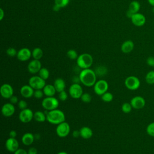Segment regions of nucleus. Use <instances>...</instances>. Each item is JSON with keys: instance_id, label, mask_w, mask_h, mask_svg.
Wrapping results in <instances>:
<instances>
[{"instance_id": "f257e3e1", "label": "nucleus", "mask_w": 154, "mask_h": 154, "mask_svg": "<svg viewBox=\"0 0 154 154\" xmlns=\"http://www.w3.org/2000/svg\"><path fill=\"white\" fill-rule=\"evenodd\" d=\"M80 82L86 87L94 86L96 82V73L90 68L82 69L79 75Z\"/></svg>"}, {"instance_id": "f03ea898", "label": "nucleus", "mask_w": 154, "mask_h": 154, "mask_svg": "<svg viewBox=\"0 0 154 154\" xmlns=\"http://www.w3.org/2000/svg\"><path fill=\"white\" fill-rule=\"evenodd\" d=\"M65 114L61 110L55 109L46 113V120L51 124L57 125L65 122Z\"/></svg>"}, {"instance_id": "7ed1b4c3", "label": "nucleus", "mask_w": 154, "mask_h": 154, "mask_svg": "<svg viewBox=\"0 0 154 154\" xmlns=\"http://www.w3.org/2000/svg\"><path fill=\"white\" fill-rule=\"evenodd\" d=\"M93 62L92 56L87 53H84L78 56L76 59V63L78 67L82 69H88L91 67Z\"/></svg>"}, {"instance_id": "20e7f679", "label": "nucleus", "mask_w": 154, "mask_h": 154, "mask_svg": "<svg viewBox=\"0 0 154 154\" xmlns=\"http://www.w3.org/2000/svg\"><path fill=\"white\" fill-rule=\"evenodd\" d=\"M42 106L48 111L54 110L57 109L59 106V101L54 96L46 97L43 99L42 102Z\"/></svg>"}, {"instance_id": "39448f33", "label": "nucleus", "mask_w": 154, "mask_h": 154, "mask_svg": "<svg viewBox=\"0 0 154 154\" xmlns=\"http://www.w3.org/2000/svg\"><path fill=\"white\" fill-rule=\"evenodd\" d=\"M28 83L34 90H43L46 85L45 80L39 76H32L29 79Z\"/></svg>"}, {"instance_id": "423d86ee", "label": "nucleus", "mask_w": 154, "mask_h": 154, "mask_svg": "<svg viewBox=\"0 0 154 154\" xmlns=\"http://www.w3.org/2000/svg\"><path fill=\"white\" fill-rule=\"evenodd\" d=\"M126 87L130 90H136L140 86V79L135 76H129L125 81Z\"/></svg>"}, {"instance_id": "0eeeda50", "label": "nucleus", "mask_w": 154, "mask_h": 154, "mask_svg": "<svg viewBox=\"0 0 154 154\" xmlns=\"http://www.w3.org/2000/svg\"><path fill=\"white\" fill-rule=\"evenodd\" d=\"M108 89V84L105 80L103 79H100L96 81L93 86V90L94 93L99 96H101L103 93L106 92Z\"/></svg>"}, {"instance_id": "6e6552de", "label": "nucleus", "mask_w": 154, "mask_h": 154, "mask_svg": "<svg viewBox=\"0 0 154 154\" xmlns=\"http://www.w3.org/2000/svg\"><path fill=\"white\" fill-rule=\"evenodd\" d=\"M70 131V127L67 122H63L58 124L56 128V133L60 137L64 138L67 137Z\"/></svg>"}, {"instance_id": "1a4fd4ad", "label": "nucleus", "mask_w": 154, "mask_h": 154, "mask_svg": "<svg viewBox=\"0 0 154 154\" xmlns=\"http://www.w3.org/2000/svg\"><path fill=\"white\" fill-rule=\"evenodd\" d=\"M69 93L73 99H79L83 94L82 88L78 83H73L69 88Z\"/></svg>"}, {"instance_id": "9d476101", "label": "nucleus", "mask_w": 154, "mask_h": 154, "mask_svg": "<svg viewBox=\"0 0 154 154\" xmlns=\"http://www.w3.org/2000/svg\"><path fill=\"white\" fill-rule=\"evenodd\" d=\"M19 119L22 123H29L32 119H34V113L31 109L27 108L25 109L21 110L19 114Z\"/></svg>"}, {"instance_id": "9b49d317", "label": "nucleus", "mask_w": 154, "mask_h": 154, "mask_svg": "<svg viewBox=\"0 0 154 154\" xmlns=\"http://www.w3.org/2000/svg\"><path fill=\"white\" fill-rule=\"evenodd\" d=\"M0 94L5 99H10L13 95V88L8 84H4L1 86Z\"/></svg>"}, {"instance_id": "f8f14e48", "label": "nucleus", "mask_w": 154, "mask_h": 154, "mask_svg": "<svg viewBox=\"0 0 154 154\" xmlns=\"http://www.w3.org/2000/svg\"><path fill=\"white\" fill-rule=\"evenodd\" d=\"M132 23L137 26H143L146 23V17L141 13H137L132 14L131 18Z\"/></svg>"}, {"instance_id": "ddd939ff", "label": "nucleus", "mask_w": 154, "mask_h": 154, "mask_svg": "<svg viewBox=\"0 0 154 154\" xmlns=\"http://www.w3.org/2000/svg\"><path fill=\"white\" fill-rule=\"evenodd\" d=\"M130 103L132 108L135 109H142L146 105L145 99L140 96H137L132 97Z\"/></svg>"}, {"instance_id": "4468645a", "label": "nucleus", "mask_w": 154, "mask_h": 154, "mask_svg": "<svg viewBox=\"0 0 154 154\" xmlns=\"http://www.w3.org/2000/svg\"><path fill=\"white\" fill-rule=\"evenodd\" d=\"M19 142L16 138H8L5 142V147L10 152L14 153L19 149Z\"/></svg>"}, {"instance_id": "2eb2a0df", "label": "nucleus", "mask_w": 154, "mask_h": 154, "mask_svg": "<svg viewBox=\"0 0 154 154\" xmlns=\"http://www.w3.org/2000/svg\"><path fill=\"white\" fill-rule=\"evenodd\" d=\"M42 68V64L38 60H31L28 65V70L29 73L32 74H35L38 73Z\"/></svg>"}, {"instance_id": "dca6fc26", "label": "nucleus", "mask_w": 154, "mask_h": 154, "mask_svg": "<svg viewBox=\"0 0 154 154\" xmlns=\"http://www.w3.org/2000/svg\"><path fill=\"white\" fill-rule=\"evenodd\" d=\"M16 56L19 60L21 61H26L32 56V52H31L28 48H22L17 52Z\"/></svg>"}, {"instance_id": "f3484780", "label": "nucleus", "mask_w": 154, "mask_h": 154, "mask_svg": "<svg viewBox=\"0 0 154 154\" xmlns=\"http://www.w3.org/2000/svg\"><path fill=\"white\" fill-rule=\"evenodd\" d=\"M15 112V107L14 105L9 103H6L4 104L1 108V112L2 115L5 117H10Z\"/></svg>"}, {"instance_id": "a211bd4d", "label": "nucleus", "mask_w": 154, "mask_h": 154, "mask_svg": "<svg viewBox=\"0 0 154 154\" xmlns=\"http://www.w3.org/2000/svg\"><path fill=\"white\" fill-rule=\"evenodd\" d=\"M34 90L28 84L23 85L20 90V94L25 98H29L33 96Z\"/></svg>"}, {"instance_id": "6ab92c4d", "label": "nucleus", "mask_w": 154, "mask_h": 154, "mask_svg": "<svg viewBox=\"0 0 154 154\" xmlns=\"http://www.w3.org/2000/svg\"><path fill=\"white\" fill-rule=\"evenodd\" d=\"M53 85H54L57 92H58V93L64 91L66 88V82H65L64 80L61 78H58L55 79Z\"/></svg>"}, {"instance_id": "aec40b11", "label": "nucleus", "mask_w": 154, "mask_h": 154, "mask_svg": "<svg viewBox=\"0 0 154 154\" xmlns=\"http://www.w3.org/2000/svg\"><path fill=\"white\" fill-rule=\"evenodd\" d=\"M34 135L30 132L25 133L22 137V142L25 146H29L32 144L34 141Z\"/></svg>"}, {"instance_id": "412c9836", "label": "nucleus", "mask_w": 154, "mask_h": 154, "mask_svg": "<svg viewBox=\"0 0 154 154\" xmlns=\"http://www.w3.org/2000/svg\"><path fill=\"white\" fill-rule=\"evenodd\" d=\"M134 42L131 40H126L122 43L121 46V51L125 54H129L134 49Z\"/></svg>"}, {"instance_id": "4be33fe9", "label": "nucleus", "mask_w": 154, "mask_h": 154, "mask_svg": "<svg viewBox=\"0 0 154 154\" xmlns=\"http://www.w3.org/2000/svg\"><path fill=\"white\" fill-rule=\"evenodd\" d=\"M80 136L84 139H89L93 136V131L88 126H83L79 129Z\"/></svg>"}, {"instance_id": "5701e85b", "label": "nucleus", "mask_w": 154, "mask_h": 154, "mask_svg": "<svg viewBox=\"0 0 154 154\" xmlns=\"http://www.w3.org/2000/svg\"><path fill=\"white\" fill-rule=\"evenodd\" d=\"M44 94L46 97L54 96L57 92L54 85L52 84H46V85L43 88Z\"/></svg>"}, {"instance_id": "b1692460", "label": "nucleus", "mask_w": 154, "mask_h": 154, "mask_svg": "<svg viewBox=\"0 0 154 154\" xmlns=\"http://www.w3.org/2000/svg\"><path fill=\"white\" fill-rule=\"evenodd\" d=\"M34 119L38 122H43L46 120V114L41 111H37L34 113Z\"/></svg>"}, {"instance_id": "393cba45", "label": "nucleus", "mask_w": 154, "mask_h": 154, "mask_svg": "<svg viewBox=\"0 0 154 154\" xmlns=\"http://www.w3.org/2000/svg\"><path fill=\"white\" fill-rule=\"evenodd\" d=\"M140 3L137 1H133L130 3L129 5L128 10H129L132 14H134V13H138V11L140 10Z\"/></svg>"}, {"instance_id": "a878e982", "label": "nucleus", "mask_w": 154, "mask_h": 154, "mask_svg": "<svg viewBox=\"0 0 154 154\" xmlns=\"http://www.w3.org/2000/svg\"><path fill=\"white\" fill-rule=\"evenodd\" d=\"M43 55V52L40 48H35L32 51V57L35 60H40Z\"/></svg>"}, {"instance_id": "bb28decb", "label": "nucleus", "mask_w": 154, "mask_h": 154, "mask_svg": "<svg viewBox=\"0 0 154 154\" xmlns=\"http://www.w3.org/2000/svg\"><path fill=\"white\" fill-rule=\"evenodd\" d=\"M146 82L150 85L154 84V70L149 72L145 77Z\"/></svg>"}, {"instance_id": "cd10ccee", "label": "nucleus", "mask_w": 154, "mask_h": 154, "mask_svg": "<svg viewBox=\"0 0 154 154\" xmlns=\"http://www.w3.org/2000/svg\"><path fill=\"white\" fill-rule=\"evenodd\" d=\"M38 76L42 79L46 80L49 76V72L46 67H42L38 72Z\"/></svg>"}, {"instance_id": "c85d7f7f", "label": "nucleus", "mask_w": 154, "mask_h": 154, "mask_svg": "<svg viewBox=\"0 0 154 154\" xmlns=\"http://www.w3.org/2000/svg\"><path fill=\"white\" fill-rule=\"evenodd\" d=\"M101 99L105 102H109L113 99V95L110 92H105L102 95H101Z\"/></svg>"}, {"instance_id": "c756f323", "label": "nucleus", "mask_w": 154, "mask_h": 154, "mask_svg": "<svg viewBox=\"0 0 154 154\" xmlns=\"http://www.w3.org/2000/svg\"><path fill=\"white\" fill-rule=\"evenodd\" d=\"M132 106L131 104V103H128V102H125L124 103H123V105H122V110L124 113L128 114L129 113L132 109Z\"/></svg>"}, {"instance_id": "7c9ffc66", "label": "nucleus", "mask_w": 154, "mask_h": 154, "mask_svg": "<svg viewBox=\"0 0 154 154\" xmlns=\"http://www.w3.org/2000/svg\"><path fill=\"white\" fill-rule=\"evenodd\" d=\"M67 56L70 60H76L78 57V54L74 49H70L67 52Z\"/></svg>"}, {"instance_id": "2f4dec72", "label": "nucleus", "mask_w": 154, "mask_h": 154, "mask_svg": "<svg viewBox=\"0 0 154 154\" xmlns=\"http://www.w3.org/2000/svg\"><path fill=\"white\" fill-rule=\"evenodd\" d=\"M80 99L84 103H90L91 101L92 97L88 93H85L82 94Z\"/></svg>"}, {"instance_id": "473e14b6", "label": "nucleus", "mask_w": 154, "mask_h": 154, "mask_svg": "<svg viewBox=\"0 0 154 154\" xmlns=\"http://www.w3.org/2000/svg\"><path fill=\"white\" fill-rule=\"evenodd\" d=\"M146 132L150 136L154 137V122H152L148 125L146 128Z\"/></svg>"}, {"instance_id": "72a5a7b5", "label": "nucleus", "mask_w": 154, "mask_h": 154, "mask_svg": "<svg viewBox=\"0 0 154 154\" xmlns=\"http://www.w3.org/2000/svg\"><path fill=\"white\" fill-rule=\"evenodd\" d=\"M69 2V0H55V4L60 8L67 6Z\"/></svg>"}, {"instance_id": "f704fd0d", "label": "nucleus", "mask_w": 154, "mask_h": 154, "mask_svg": "<svg viewBox=\"0 0 154 154\" xmlns=\"http://www.w3.org/2000/svg\"><path fill=\"white\" fill-rule=\"evenodd\" d=\"M44 95L43 91L42 90H34L33 96L36 99H42Z\"/></svg>"}, {"instance_id": "c9c22d12", "label": "nucleus", "mask_w": 154, "mask_h": 154, "mask_svg": "<svg viewBox=\"0 0 154 154\" xmlns=\"http://www.w3.org/2000/svg\"><path fill=\"white\" fill-rule=\"evenodd\" d=\"M6 53L9 56V57H14L15 55H17V52L16 51V50L13 48H9L7 49V51H6Z\"/></svg>"}, {"instance_id": "e433bc0d", "label": "nucleus", "mask_w": 154, "mask_h": 154, "mask_svg": "<svg viewBox=\"0 0 154 154\" xmlns=\"http://www.w3.org/2000/svg\"><path fill=\"white\" fill-rule=\"evenodd\" d=\"M17 106L19 107V108L21 110L25 109L26 108H27L28 106V104L27 102L24 100H20L19 101V102L17 103Z\"/></svg>"}, {"instance_id": "4c0bfd02", "label": "nucleus", "mask_w": 154, "mask_h": 154, "mask_svg": "<svg viewBox=\"0 0 154 154\" xmlns=\"http://www.w3.org/2000/svg\"><path fill=\"white\" fill-rule=\"evenodd\" d=\"M67 97H68L67 93L65 90L60 92L58 94V98L61 101L66 100L67 99Z\"/></svg>"}, {"instance_id": "58836bf2", "label": "nucleus", "mask_w": 154, "mask_h": 154, "mask_svg": "<svg viewBox=\"0 0 154 154\" xmlns=\"http://www.w3.org/2000/svg\"><path fill=\"white\" fill-rule=\"evenodd\" d=\"M10 102L13 105L15 104H17V103L19 102V100H18V97L16 96H14L13 95L10 99Z\"/></svg>"}, {"instance_id": "ea45409f", "label": "nucleus", "mask_w": 154, "mask_h": 154, "mask_svg": "<svg viewBox=\"0 0 154 154\" xmlns=\"http://www.w3.org/2000/svg\"><path fill=\"white\" fill-rule=\"evenodd\" d=\"M146 63L149 66L153 67L154 66V57H148L146 60Z\"/></svg>"}, {"instance_id": "a19ab883", "label": "nucleus", "mask_w": 154, "mask_h": 154, "mask_svg": "<svg viewBox=\"0 0 154 154\" xmlns=\"http://www.w3.org/2000/svg\"><path fill=\"white\" fill-rule=\"evenodd\" d=\"M28 154H37V150L35 147H30L28 151Z\"/></svg>"}, {"instance_id": "79ce46f5", "label": "nucleus", "mask_w": 154, "mask_h": 154, "mask_svg": "<svg viewBox=\"0 0 154 154\" xmlns=\"http://www.w3.org/2000/svg\"><path fill=\"white\" fill-rule=\"evenodd\" d=\"M14 154H28V152L25 150H24V149H18L14 153Z\"/></svg>"}, {"instance_id": "37998d69", "label": "nucleus", "mask_w": 154, "mask_h": 154, "mask_svg": "<svg viewBox=\"0 0 154 154\" xmlns=\"http://www.w3.org/2000/svg\"><path fill=\"white\" fill-rule=\"evenodd\" d=\"M72 136L74 138H78L79 137H81L79 130H74L72 132Z\"/></svg>"}, {"instance_id": "c03bdc74", "label": "nucleus", "mask_w": 154, "mask_h": 154, "mask_svg": "<svg viewBox=\"0 0 154 154\" xmlns=\"http://www.w3.org/2000/svg\"><path fill=\"white\" fill-rule=\"evenodd\" d=\"M9 136L11 138H16L17 136V132L14 130H12L9 132Z\"/></svg>"}, {"instance_id": "a18cd8bd", "label": "nucleus", "mask_w": 154, "mask_h": 154, "mask_svg": "<svg viewBox=\"0 0 154 154\" xmlns=\"http://www.w3.org/2000/svg\"><path fill=\"white\" fill-rule=\"evenodd\" d=\"M0 12H1V16H0V20H2L3 17H4V11L2 8H0Z\"/></svg>"}, {"instance_id": "49530a36", "label": "nucleus", "mask_w": 154, "mask_h": 154, "mask_svg": "<svg viewBox=\"0 0 154 154\" xmlns=\"http://www.w3.org/2000/svg\"><path fill=\"white\" fill-rule=\"evenodd\" d=\"M132 13L129 11V10H128V11H127V13H126V15H127V16L128 17H129V18H131V17H132Z\"/></svg>"}, {"instance_id": "de8ad7c7", "label": "nucleus", "mask_w": 154, "mask_h": 154, "mask_svg": "<svg viewBox=\"0 0 154 154\" xmlns=\"http://www.w3.org/2000/svg\"><path fill=\"white\" fill-rule=\"evenodd\" d=\"M147 1L151 6L154 7V0H147Z\"/></svg>"}, {"instance_id": "09e8293b", "label": "nucleus", "mask_w": 154, "mask_h": 154, "mask_svg": "<svg viewBox=\"0 0 154 154\" xmlns=\"http://www.w3.org/2000/svg\"><path fill=\"white\" fill-rule=\"evenodd\" d=\"M60 7H59L57 6V5H56L55 4V5H54V7H53V10H54V11H58V10H60Z\"/></svg>"}, {"instance_id": "8fccbe9b", "label": "nucleus", "mask_w": 154, "mask_h": 154, "mask_svg": "<svg viewBox=\"0 0 154 154\" xmlns=\"http://www.w3.org/2000/svg\"><path fill=\"white\" fill-rule=\"evenodd\" d=\"M57 154H68V153L67 152H60L58 153Z\"/></svg>"}, {"instance_id": "3c124183", "label": "nucleus", "mask_w": 154, "mask_h": 154, "mask_svg": "<svg viewBox=\"0 0 154 154\" xmlns=\"http://www.w3.org/2000/svg\"><path fill=\"white\" fill-rule=\"evenodd\" d=\"M27 1H29V0H27Z\"/></svg>"}, {"instance_id": "603ef678", "label": "nucleus", "mask_w": 154, "mask_h": 154, "mask_svg": "<svg viewBox=\"0 0 154 154\" xmlns=\"http://www.w3.org/2000/svg\"><path fill=\"white\" fill-rule=\"evenodd\" d=\"M153 67H154V66H153Z\"/></svg>"}]
</instances>
